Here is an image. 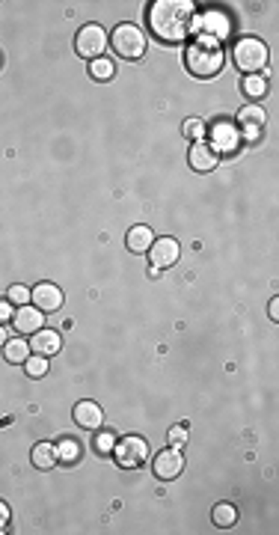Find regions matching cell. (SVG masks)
Listing matches in <instances>:
<instances>
[{"label": "cell", "instance_id": "1", "mask_svg": "<svg viewBox=\"0 0 279 535\" xmlns=\"http://www.w3.org/2000/svg\"><path fill=\"white\" fill-rule=\"evenodd\" d=\"M196 9L190 0H157L149 9V24L155 36L167 45H179L193 33Z\"/></svg>", "mask_w": 279, "mask_h": 535}, {"label": "cell", "instance_id": "2", "mask_svg": "<svg viewBox=\"0 0 279 535\" xmlns=\"http://www.w3.org/2000/svg\"><path fill=\"white\" fill-rule=\"evenodd\" d=\"M223 63H226V54L211 33L196 36L188 45V51H184V65H188V72L193 77H202V80L214 77V75H220Z\"/></svg>", "mask_w": 279, "mask_h": 535}, {"label": "cell", "instance_id": "3", "mask_svg": "<svg viewBox=\"0 0 279 535\" xmlns=\"http://www.w3.org/2000/svg\"><path fill=\"white\" fill-rule=\"evenodd\" d=\"M232 57H235L238 72H244V75L249 77V75H261V72H264V65H268L271 54H268V45H264L261 39L244 36V39H238V42H235Z\"/></svg>", "mask_w": 279, "mask_h": 535}, {"label": "cell", "instance_id": "4", "mask_svg": "<svg viewBox=\"0 0 279 535\" xmlns=\"http://www.w3.org/2000/svg\"><path fill=\"white\" fill-rule=\"evenodd\" d=\"M108 42L122 60H140L145 54V33L134 24H119Z\"/></svg>", "mask_w": 279, "mask_h": 535}, {"label": "cell", "instance_id": "5", "mask_svg": "<svg viewBox=\"0 0 279 535\" xmlns=\"http://www.w3.org/2000/svg\"><path fill=\"white\" fill-rule=\"evenodd\" d=\"M113 458L122 470H137V467L149 461V443H145L140 434H125L122 440H116Z\"/></svg>", "mask_w": 279, "mask_h": 535}, {"label": "cell", "instance_id": "6", "mask_svg": "<svg viewBox=\"0 0 279 535\" xmlns=\"http://www.w3.org/2000/svg\"><path fill=\"white\" fill-rule=\"evenodd\" d=\"M74 51L81 54L84 60H98L104 51H108V33L101 30L98 24H86V27H81V33H77V39H74Z\"/></svg>", "mask_w": 279, "mask_h": 535}, {"label": "cell", "instance_id": "7", "mask_svg": "<svg viewBox=\"0 0 279 535\" xmlns=\"http://www.w3.org/2000/svg\"><path fill=\"white\" fill-rule=\"evenodd\" d=\"M264 122H268V116H264V111H261V104H244L241 111H238V134H244L247 140H256L259 134H261V128H264Z\"/></svg>", "mask_w": 279, "mask_h": 535}, {"label": "cell", "instance_id": "8", "mask_svg": "<svg viewBox=\"0 0 279 535\" xmlns=\"http://www.w3.org/2000/svg\"><path fill=\"white\" fill-rule=\"evenodd\" d=\"M181 256V247L176 238H157L155 244L149 247V259H152V268L155 271H164V268H172Z\"/></svg>", "mask_w": 279, "mask_h": 535}, {"label": "cell", "instance_id": "9", "mask_svg": "<svg viewBox=\"0 0 279 535\" xmlns=\"http://www.w3.org/2000/svg\"><path fill=\"white\" fill-rule=\"evenodd\" d=\"M152 470H155V476L161 479V482H172V479H179V476H181V470H184L181 449H176V446H172V449H164V452L155 458Z\"/></svg>", "mask_w": 279, "mask_h": 535}, {"label": "cell", "instance_id": "10", "mask_svg": "<svg viewBox=\"0 0 279 535\" xmlns=\"http://www.w3.org/2000/svg\"><path fill=\"white\" fill-rule=\"evenodd\" d=\"M12 325H15V330L21 333V336H33L36 330H42L45 325V313L42 310H36V306H18L15 315H12Z\"/></svg>", "mask_w": 279, "mask_h": 535}, {"label": "cell", "instance_id": "11", "mask_svg": "<svg viewBox=\"0 0 279 535\" xmlns=\"http://www.w3.org/2000/svg\"><path fill=\"white\" fill-rule=\"evenodd\" d=\"M30 301L36 310L42 313H57L63 306V291L54 283H39L36 289H30Z\"/></svg>", "mask_w": 279, "mask_h": 535}, {"label": "cell", "instance_id": "12", "mask_svg": "<svg viewBox=\"0 0 279 535\" xmlns=\"http://www.w3.org/2000/svg\"><path fill=\"white\" fill-rule=\"evenodd\" d=\"M74 422L86 428V432H98L101 422H104V413L96 401H77L74 405Z\"/></svg>", "mask_w": 279, "mask_h": 535}, {"label": "cell", "instance_id": "13", "mask_svg": "<svg viewBox=\"0 0 279 535\" xmlns=\"http://www.w3.org/2000/svg\"><path fill=\"white\" fill-rule=\"evenodd\" d=\"M211 149L214 152H235L238 149V128L229 122H217L211 131Z\"/></svg>", "mask_w": 279, "mask_h": 535}, {"label": "cell", "instance_id": "14", "mask_svg": "<svg viewBox=\"0 0 279 535\" xmlns=\"http://www.w3.org/2000/svg\"><path fill=\"white\" fill-rule=\"evenodd\" d=\"M188 160H190V170L193 172H211L217 167V152L211 149L208 143H196L193 149H190V155H188Z\"/></svg>", "mask_w": 279, "mask_h": 535}, {"label": "cell", "instance_id": "15", "mask_svg": "<svg viewBox=\"0 0 279 535\" xmlns=\"http://www.w3.org/2000/svg\"><path fill=\"white\" fill-rule=\"evenodd\" d=\"M60 345H63V339H60V333L57 330H36L33 333V339H30V351H36V354H42V357H51V354H57L60 351Z\"/></svg>", "mask_w": 279, "mask_h": 535}, {"label": "cell", "instance_id": "16", "mask_svg": "<svg viewBox=\"0 0 279 535\" xmlns=\"http://www.w3.org/2000/svg\"><path fill=\"white\" fill-rule=\"evenodd\" d=\"M125 244H128L131 253H149V247L155 244V235H152L149 226H134V229L128 232Z\"/></svg>", "mask_w": 279, "mask_h": 535}, {"label": "cell", "instance_id": "17", "mask_svg": "<svg viewBox=\"0 0 279 535\" xmlns=\"http://www.w3.org/2000/svg\"><path fill=\"white\" fill-rule=\"evenodd\" d=\"M30 461L36 470H51V467H57V446H51V443H36L33 452H30Z\"/></svg>", "mask_w": 279, "mask_h": 535}, {"label": "cell", "instance_id": "18", "mask_svg": "<svg viewBox=\"0 0 279 535\" xmlns=\"http://www.w3.org/2000/svg\"><path fill=\"white\" fill-rule=\"evenodd\" d=\"M4 357H6V363H18V366H24V360L30 357V342H24V339H6V345H4Z\"/></svg>", "mask_w": 279, "mask_h": 535}, {"label": "cell", "instance_id": "19", "mask_svg": "<svg viewBox=\"0 0 279 535\" xmlns=\"http://www.w3.org/2000/svg\"><path fill=\"white\" fill-rule=\"evenodd\" d=\"M211 520H214V527L229 529L238 524V508L232 503H220V505H214V512H211Z\"/></svg>", "mask_w": 279, "mask_h": 535}, {"label": "cell", "instance_id": "20", "mask_svg": "<svg viewBox=\"0 0 279 535\" xmlns=\"http://www.w3.org/2000/svg\"><path fill=\"white\" fill-rule=\"evenodd\" d=\"M57 461L60 464H77L81 461V443L77 440H72V437H65V440H60V446H57Z\"/></svg>", "mask_w": 279, "mask_h": 535}, {"label": "cell", "instance_id": "21", "mask_svg": "<svg viewBox=\"0 0 279 535\" xmlns=\"http://www.w3.org/2000/svg\"><path fill=\"white\" fill-rule=\"evenodd\" d=\"M264 92H268V80H264V75H249V77H244V96H247V99L259 101V99H264Z\"/></svg>", "mask_w": 279, "mask_h": 535}, {"label": "cell", "instance_id": "22", "mask_svg": "<svg viewBox=\"0 0 279 535\" xmlns=\"http://www.w3.org/2000/svg\"><path fill=\"white\" fill-rule=\"evenodd\" d=\"M24 372L30 374V378H42V374H48V357L42 354H33L24 360Z\"/></svg>", "mask_w": 279, "mask_h": 535}, {"label": "cell", "instance_id": "23", "mask_svg": "<svg viewBox=\"0 0 279 535\" xmlns=\"http://www.w3.org/2000/svg\"><path fill=\"white\" fill-rule=\"evenodd\" d=\"M89 75L96 77V80H110V77H113V63H110L108 57L92 60V63H89Z\"/></svg>", "mask_w": 279, "mask_h": 535}, {"label": "cell", "instance_id": "24", "mask_svg": "<svg viewBox=\"0 0 279 535\" xmlns=\"http://www.w3.org/2000/svg\"><path fill=\"white\" fill-rule=\"evenodd\" d=\"M181 131H184V137H188V140H199V143H202L205 125H202V119H184Z\"/></svg>", "mask_w": 279, "mask_h": 535}, {"label": "cell", "instance_id": "25", "mask_svg": "<svg viewBox=\"0 0 279 535\" xmlns=\"http://www.w3.org/2000/svg\"><path fill=\"white\" fill-rule=\"evenodd\" d=\"M6 301H9V303H18V306L30 303V289H27V286H12L9 294H6Z\"/></svg>", "mask_w": 279, "mask_h": 535}, {"label": "cell", "instance_id": "26", "mask_svg": "<svg viewBox=\"0 0 279 535\" xmlns=\"http://www.w3.org/2000/svg\"><path fill=\"white\" fill-rule=\"evenodd\" d=\"M116 434L113 432H104V434H98V443H96V449L101 452V455H108V452H113V446H116Z\"/></svg>", "mask_w": 279, "mask_h": 535}, {"label": "cell", "instance_id": "27", "mask_svg": "<svg viewBox=\"0 0 279 535\" xmlns=\"http://www.w3.org/2000/svg\"><path fill=\"white\" fill-rule=\"evenodd\" d=\"M184 440H188V425H176V428L169 432V443L176 446V449H181Z\"/></svg>", "mask_w": 279, "mask_h": 535}, {"label": "cell", "instance_id": "28", "mask_svg": "<svg viewBox=\"0 0 279 535\" xmlns=\"http://www.w3.org/2000/svg\"><path fill=\"white\" fill-rule=\"evenodd\" d=\"M12 303L9 301H0V325H6V321H12Z\"/></svg>", "mask_w": 279, "mask_h": 535}, {"label": "cell", "instance_id": "29", "mask_svg": "<svg viewBox=\"0 0 279 535\" xmlns=\"http://www.w3.org/2000/svg\"><path fill=\"white\" fill-rule=\"evenodd\" d=\"M6 524H9V508H6V503L0 500V532L6 529Z\"/></svg>", "mask_w": 279, "mask_h": 535}, {"label": "cell", "instance_id": "30", "mask_svg": "<svg viewBox=\"0 0 279 535\" xmlns=\"http://www.w3.org/2000/svg\"><path fill=\"white\" fill-rule=\"evenodd\" d=\"M271 318H273V321H279V301H276V298L271 301Z\"/></svg>", "mask_w": 279, "mask_h": 535}, {"label": "cell", "instance_id": "31", "mask_svg": "<svg viewBox=\"0 0 279 535\" xmlns=\"http://www.w3.org/2000/svg\"><path fill=\"white\" fill-rule=\"evenodd\" d=\"M6 345V330H4V325H0V348Z\"/></svg>", "mask_w": 279, "mask_h": 535}]
</instances>
